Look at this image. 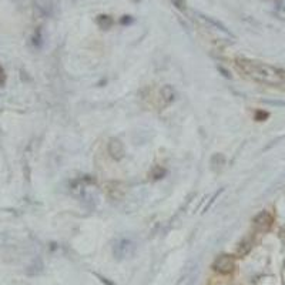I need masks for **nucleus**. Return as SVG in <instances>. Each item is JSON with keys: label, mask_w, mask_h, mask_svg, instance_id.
I'll list each match as a JSON object with an SVG mask.
<instances>
[{"label": "nucleus", "mask_w": 285, "mask_h": 285, "mask_svg": "<svg viewBox=\"0 0 285 285\" xmlns=\"http://www.w3.org/2000/svg\"><path fill=\"white\" fill-rule=\"evenodd\" d=\"M237 68L254 82L268 84V86H285V70L277 68L265 63H258L240 59L235 63Z\"/></svg>", "instance_id": "f257e3e1"}, {"label": "nucleus", "mask_w": 285, "mask_h": 285, "mask_svg": "<svg viewBox=\"0 0 285 285\" xmlns=\"http://www.w3.org/2000/svg\"><path fill=\"white\" fill-rule=\"evenodd\" d=\"M234 267H235V261L231 255H221L213 264V268L220 274H230L234 271Z\"/></svg>", "instance_id": "f03ea898"}, {"label": "nucleus", "mask_w": 285, "mask_h": 285, "mask_svg": "<svg viewBox=\"0 0 285 285\" xmlns=\"http://www.w3.org/2000/svg\"><path fill=\"white\" fill-rule=\"evenodd\" d=\"M272 216L268 211H261L257 217L254 218V225L258 231H268L272 225Z\"/></svg>", "instance_id": "7ed1b4c3"}, {"label": "nucleus", "mask_w": 285, "mask_h": 285, "mask_svg": "<svg viewBox=\"0 0 285 285\" xmlns=\"http://www.w3.org/2000/svg\"><path fill=\"white\" fill-rule=\"evenodd\" d=\"M109 153L114 160H122L124 157V146L120 140L111 138L109 143Z\"/></svg>", "instance_id": "20e7f679"}, {"label": "nucleus", "mask_w": 285, "mask_h": 285, "mask_svg": "<svg viewBox=\"0 0 285 285\" xmlns=\"http://www.w3.org/2000/svg\"><path fill=\"white\" fill-rule=\"evenodd\" d=\"M161 95H164V98H165L167 101H173L176 93H174V90H173L170 86H165V87L163 89V92H161Z\"/></svg>", "instance_id": "39448f33"}, {"label": "nucleus", "mask_w": 285, "mask_h": 285, "mask_svg": "<svg viewBox=\"0 0 285 285\" xmlns=\"http://www.w3.org/2000/svg\"><path fill=\"white\" fill-rule=\"evenodd\" d=\"M173 1H174V3H176V4H177V7H178V9H184V6H186V4H184V1H183V0H173Z\"/></svg>", "instance_id": "423d86ee"}, {"label": "nucleus", "mask_w": 285, "mask_h": 285, "mask_svg": "<svg viewBox=\"0 0 285 285\" xmlns=\"http://www.w3.org/2000/svg\"><path fill=\"white\" fill-rule=\"evenodd\" d=\"M4 82V73H3V70L0 68V84Z\"/></svg>", "instance_id": "0eeeda50"}]
</instances>
